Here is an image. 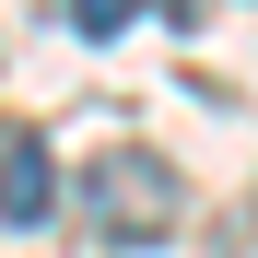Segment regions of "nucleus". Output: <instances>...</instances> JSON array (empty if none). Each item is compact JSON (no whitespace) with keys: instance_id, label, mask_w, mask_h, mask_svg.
<instances>
[{"instance_id":"1","label":"nucleus","mask_w":258,"mask_h":258,"mask_svg":"<svg viewBox=\"0 0 258 258\" xmlns=\"http://www.w3.org/2000/svg\"><path fill=\"white\" fill-rule=\"evenodd\" d=\"M82 223H94L106 246H164L176 235V164L141 153V141H117L82 164Z\"/></svg>"},{"instance_id":"2","label":"nucleus","mask_w":258,"mask_h":258,"mask_svg":"<svg viewBox=\"0 0 258 258\" xmlns=\"http://www.w3.org/2000/svg\"><path fill=\"white\" fill-rule=\"evenodd\" d=\"M59 223V153L35 129H0V235H35Z\"/></svg>"},{"instance_id":"3","label":"nucleus","mask_w":258,"mask_h":258,"mask_svg":"<svg viewBox=\"0 0 258 258\" xmlns=\"http://www.w3.org/2000/svg\"><path fill=\"white\" fill-rule=\"evenodd\" d=\"M129 12H141V0H71V24H82V35H117Z\"/></svg>"}]
</instances>
